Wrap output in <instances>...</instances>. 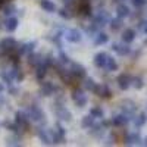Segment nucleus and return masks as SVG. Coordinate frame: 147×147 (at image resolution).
<instances>
[{"label": "nucleus", "mask_w": 147, "mask_h": 147, "mask_svg": "<svg viewBox=\"0 0 147 147\" xmlns=\"http://www.w3.org/2000/svg\"><path fill=\"white\" fill-rule=\"evenodd\" d=\"M57 13H59L60 18H63V19H71V18L74 16L71 6H65V7H62V9H59V10H57Z\"/></svg>", "instance_id": "obj_34"}, {"label": "nucleus", "mask_w": 147, "mask_h": 147, "mask_svg": "<svg viewBox=\"0 0 147 147\" xmlns=\"http://www.w3.org/2000/svg\"><path fill=\"white\" fill-rule=\"evenodd\" d=\"M3 2H9V0H3Z\"/></svg>", "instance_id": "obj_51"}, {"label": "nucleus", "mask_w": 147, "mask_h": 147, "mask_svg": "<svg viewBox=\"0 0 147 147\" xmlns=\"http://www.w3.org/2000/svg\"><path fill=\"white\" fill-rule=\"evenodd\" d=\"M12 75H13V78H15V81L16 82H22L24 81V78H25V74H24V71H22V68L19 66V63H15L13 66H12Z\"/></svg>", "instance_id": "obj_22"}, {"label": "nucleus", "mask_w": 147, "mask_h": 147, "mask_svg": "<svg viewBox=\"0 0 147 147\" xmlns=\"http://www.w3.org/2000/svg\"><path fill=\"white\" fill-rule=\"evenodd\" d=\"M146 25H147V21H146V19H141V21L138 22V28H140V30H143V31H144Z\"/></svg>", "instance_id": "obj_46"}, {"label": "nucleus", "mask_w": 147, "mask_h": 147, "mask_svg": "<svg viewBox=\"0 0 147 147\" xmlns=\"http://www.w3.org/2000/svg\"><path fill=\"white\" fill-rule=\"evenodd\" d=\"M131 85L136 90H141L143 87H144V81H143V78L141 77H132V82H131Z\"/></svg>", "instance_id": "obj_38"}, {"label": "nucleus", "mask_w": 147, "mask_h": 147, "mask_svg": "<svg viewBox=\"0 0 147 147\" xmlns=\"http://www.w3.org/2000/svg\"><path fill=\"white\" fill-rule=\"evenodd\" d=\"M132 122H134V127H136V128H141V127H144V125H146V122H147V113L141 112V113H138V115H134Z\"/></svg>", "instance_id": "obj_27"}, {"label": "nucleus", "mask_w": 147, "mask_h": 147, "mask_svg": "<svg viewBox=\"0 0 147 147\" xmlns=\"http://www.w3.org/2000/svg\"><path fill=\"white\" fill-rule=\"evenodd\" d=\"M144 32H146V34H147V25H146V28H144Z\"/></svg>", "instance_id": "obj_50"}, {"label": "nucleus", "mask_w": 147, "mask_h": 147, "mask_svg": "<svg viewBox=\"0 0 147 147\" xmlns=\"http://www.w3.org/2000/svg\"><path fill=\"white\" fill-rule=\"evenodd\" d=\"M59 62L66 66V65H71V59H69V56H68L65 52L60 50V53H59Z\"/></svg>", "instance_id": "obj_40"}, {"label": "nucleus", "mask_w": 147, "mask_h": 147, "mask_svg": "<svg viewBox=\"0 0 147 147\" xmlns=\"http://www.w3.org/2000/svg\"><path fill=\"white\" fill-rule=\"evenodd\" d=\"M18 47H19V44L16 43L15 38H12V37H6V38H3L0 41V50L5 52L6 55L18 52Z\"/></svg>", "instance_id": "obj_3"}, {"label": "nucleus", "mask_w": 147, "mask_h": 147, "mask_svg": "<svg viewBox=\"0 0 147 147\" xmlns=\"http://www.w3.org/2000/svg\"><path fill=\"white\" fill-rule=\"evenodd\" d=\"M121 112H124L127 115H129L131 118H134V115H136L137 112V105L136 102H132L131 99H125L121 102Z\"/></svg>", "instance_id": "obj_5"}, {"label": "nucleus", "mask_w": 147, "mask_h": 147, "mask_svg": "<svg viewBox=\"0 0 147 147\" xmlns=\"http://www.w3.org/2000/svg\"><path fill=\"white\" fill-rule=\"evenodd\" d=\"M7 91H9L10 96H18V94H19V88H18V87H13V85L7 87Z\"/></svg>", "instance_id": "obj_42"}, {"label": "nucleus", "mask_w": 147, "mask_h": 147, "mask_svg": "<svg viewBox=\"0 0 147 147\" xmlns=\"http://www.w3.org/2000/svg\"><path fill=\"white\" fill-rule=\"evenodd\" d=\"M112 50L116 52L119 56H127V55L131 53V47L125 41H122V43H112Z\"/></svg>", "instance_id": "obj_12"}, {"label": "nucleus", "mask_w": 147, "mask_h": 147, "mask_svg": "<svg viewBox=\"0 0 147 147\" xmlns=\"http://www.w3.org/2000/svg\"><path fill=\"white\" fill-rule=\"evenodd\" d=\"M146 5H147V3H146Z\"/></svg>", "instance_id": "obj_52"}, {"label": "nucleus", "mask_w": 147, "mask_h": 147, "mask_svg": "<svg viewBox=\"0 0 147 147\" xmlns=\"http://www.w3.org/2000/svg\"><path fill=\"white\" fill-rule=\"evenodd\" d=\"M116 2H118V3H124V2H125V0H116Z\"/></svg>", "instance_id": "obj_49"}, {"label": "nucleus", "mask_w": 147, "mask_h": 147, "mask_svg": "<svg viewBox=\"0 0 147 147\" xmlns=\"http://www.w3.org/2000/svg\"><path fill=\"white\" fill-rule=\"evenodd\" d=\"M90 113L96 118V119H103L105 118V112H103V109L99 107V106H94L90 109Z\"/></svg>", "instance_id": "obj_35"}, {"label": "nucleus", "mask_w": 147, "mask_h": 147, "mask_svg": "<svg viewBox=\"0 0 147 147\" xmlns=\"http://www.w3.org/2000/svg\"><path fill=\"white\" fill-rule=\"evenodd\" d=\"M125 144L127 146H143V138L140 132H131L125 137Z\"/></svg>", "instance_id": "obj_17"}, {"label": "nucleus", "mask_w": 147, "mask_h": 147, "mask_svg": "<svg viewBox=\"0 0 147 147\" xmlns=\"http://www.w3.org/2000/svg\"><path fill=\"white\" fill-rule=\"evenodd\" d=\"M131 3L134 5V7L140 9V7H143V6L147 3V0H131Z\"/></svg>", "instance_id": "obj_41"}, {"label": "nucleus", "mask_w": 147, "mask_h": 147, "mask_svg": "<svg viewBox=\"0 0 147 147\" xmlns=\"http://www.w3.org/2000/svg\"><path fill=\"white\" fill-rule=\"evenodd\" d=\"M94 94H97L99 97H102V99H110V97H112V90L109 88L107 84H97Z\"/></svg>", "instance_id": "obj_14"}, {"label": "nucleus", "mask_w": 147, "mask_h": 147, "mask_svg": "<svg viewBox=\"0 0 147 147\" xmlns=\"http://www.w3.org/2000/svg\"><path fill=\"white\" fill-rule=\"evenodd\" d=\"M82 87H84L85 91H93V93H94L97 84H96V81H94L93 78H90V77L87 78V77H85V78H84V82H82Z\"/></svg>", "instance_id": "obj_31"}, {"label": "nucleus", "mask_w": 147, "mask_h": 147, "mask_svg": "<svg viewBox=\"0 0 147 147\" xmlns=\"http://www.w3.org/2000/svg\"><path fill=\"white\" fill-rule=\"evenodd\" d=\"M18 25H19V19L18 18H15V16H7L6 18V22H5V30L6 31L13 32V31H16Z\"/></svg>", "instance_id": "obj_21"}, {"label": "nucleus", "mask_w": 147, "mask_h": 147, "mask_svg": "<svg viewBox=\"0 0 147 147\" xmlns=\"http://www.w3.org/2000/svg\"><path fill=\"white\" fill-rule=\"evenodd\" d=\"M105 129H106V127L103 124H94L91 128H88V132L94 138H102L105 136Z\"/></svg>", "instance_id": "obj_18"}, {"label": "nucleus", "mask_w": 147, "mask_h": 147, "mask_svg": "<svg viewBox=\"0 0 147 147\" xmlns=\"http://www.w3.org/2000/svg\"><path fill=\"white\" fill-rule=\"evenodd\" d=\"M118 68H119L118 62H116V60H115L112 56H109V57H107V62H106L105 69H106V71H109V72H115V71H118Z\"/></svg>", "instance_id": "obj_33"}, {"label": "nucleus", "mask_w": 147, "mask_h": 147, "mask_svg": "<svg viewBox=\"0 0 147 147\" xmlns=\"http://www.w3.org/2000/svg\"><path fill=\"white\" fill-rule=\"evenodd\" d=\"M44 63H46L49 68H50V66H56V65L59 63V59H56L52 53H49V55L44 57Z\"/></svg>", "instance_id": "obj_37"}, {"label": "nucleus", "mask_w": 147, "mask_h": 147, "mask_svg": "<svg viewBox=\"0 0 147 147\" xmlns=\"http://www.w3.org/2000/svg\"><path fill=\"white\" fill-rule=\"evenodd\" d=\"M63 37H65V40H66V41H69V43H80V41L82 40V34H81V31H80V30H77V28H69V30H65Z\"/></svg>", "instance_id": "obj_6"}, {"label": "nucleus", "mask_w": 147, "mask_h": 147, "mask_svg": "<svg viewBox=\"0 0 147 147\" xmlns=\"http://www.w3.org/2000/svg\"><path fill=\"white\" fill-rule=\"evenodd\" d=\"M41 87H40V93L44 96V97H50V96H56L57 93V88L56 85L50 81H41Z\"/></svg>", "instance_id": "obj_7"}, {"label": "nucleus", "mask_w": 147, "mask_h": 147, "mask_svg": "<svg viewBox=\"0 0 147 147\" xmlns=\"http://www.w3.org/2000/svg\"><path fill=\"white\" fill-rule=\"evenodd\" d=\"M143 146H146V147H147V137H144V138H143Z\"/></svg>", "instance_id": "obj_48"}, {"label": "nucleus", "mask_w": 147, "mask_h": 147, "mask_svg": "<svg viewBox=\"0 0 147 147\" xmlns=\"http://www.w3.org/2000/svg\"><path fill=\"white\" fill-rule=\"evenodd\" d=\"M110 121H112V125L113 127H125L129 121H132V118L129 115L124 113V112H121V113L112 116V119H110Z\"/></svg>", "instance_id": "obj_11"}, {"label": "nucleus", "mask_w": 147, "mask_h": 147, "mask_svg": "<svg viewBox=\"0 0 147 147\" xmlns=\"http://www.w3.org/2000/svg\"><path fill=\"white\" fill-rule=\"evenodd\" d=\"M129 15H131V10H129V7L125 3H119L116 6V16L124 19V18H128Z\"/></svg>", "instance_id": "obj_26"}, {"label": "nucleus", "mask_w": 147, "mask_h": 147, "mask_svg": "<svg viewBox=\"0 0 147 147\" xmlns=\"http://www.w3.org/2000/svg\"><path fill=\"white\" fill-rule=\"evenodd\" d=\"M109 25H110V28H112V31H118V30H121L122 27H124V21H122V18L116 16V18L110 19Z\"/></svg>", "instance_id": "obj_32"}, {"label": "nucleus", "mask_w": 147, "mask_h": 147, "mask_svg": "<svg viewBox=\"0 0 147 147\" xmlns=\"http://www.w3.org/2000/svg\"><path fill=\"white\" fill-rule=\"evenodd\" d=\"M35 132H37V137L41 140L43 144H46V146H53V144H52V140H50V134H49V129H47V128L38 127Z\"/></svg>", "instance_id": "obj_16"}, {"label": "nucleus", "mask_w": 147, "mask_h": 147, "mask_svg": "<svg viewBox=\"0 0 147 147\" xmlns=\"http://www.w3.org/2000/svg\"><path fill=\"white\" fill-rule=\"evenodd\" d=\"M15 122H18V124L22 127L24 131L28 129V122H30V118L27 115L25 110H18V112H15Z\"/></svg>", "instance_id": "obj_13"}, {"label": "nucleus", "mask_w": 147, "mask_h": 147, "mask_svg": "<svg viewBox=\"0 0 147 147\" xmlns=\"http://www.w3.org/2000/svg\"><path fill=\"white\" fill-rule=\"evenodd\" d=\"M6 144H7V146H15V147H18V146H22L19 134H15V136L9 137V138L6 140Z\"/></svg>", "instance_id": "obj_36"}, {"label": "nucleus", "mask_w": 147, "mask_h": 147, "mask_svg": "<svg viewBox=\"0 0 147 147\" xmlns=\"http://www.w3.org/2000/svg\"><path fill=\"white\" fill-rule=\"evenodd\" d=\"M110 15L107 13V12L105 10V9H99V12L93 16V19H91V25L97 30V31H100L103 27H106L107 24L110 22Z\"/></svg>", "instance_id": "obj_1"}, {"label": "nucleus", "mask_w": 147, "mask_h": 147, "mask_svg": "<svg viewBox=\"0 0 147 147\" xmlns=\"http://www.w3.org/2000/svg\"><path fill=\"white\" fill-rule=\"evenodd\" d=\"M69 66H71L69 71H71L72 75H74V78H77V80H84V78H85V68H84L81 63H78V62H71Z\"/></svg>", "instance_id": "obj_10"}, {"label": "nucleus", "mask_w": 147, "mask_h": 147, "mask_svg": "<svg viewBox=\"0 0 147 147\" xmlns=\"http://www.w3.org/2000/svg\"><path fill=\"white\" fill-rule=\"evenodd\" d=\"M62 2L65 3V6H71V7H72L74 5L77 3V0H62Z\"/></svg>", "instance_id": "obj_45"}, {"label": "nucleus", "mask_w": 147, "mask_h": 147, "mask_svg": "<svg viewBox=\"0 0 147 147\" xmlns=\"http://www.w3.org/2000/svg\"><path fill=\"white\" fill-rule=\"evenodd\" d=\"M55 128H56V131H57V132L60 134V136H62V137H65V134H66V131H65V128H63L62 125L59 124V122H57V124L55 125Z\"/></svg>", "instance_id": "obj_43"}, {"label": "nucleus", "mask_w": 147, "mask_h": 147, "mask_svg": "<svg viewBox=\"0 0 147 147\" xmlns=\"http://www.w3.org/2000/svg\"><path fill=\"white\" fill-rule=\"evenodd\" d=\"M12 125H13V122H12V121H9V119H5L3 122H2V127L3 128H6V129H12Z\"/></svg>", "instance_id": "obj_44"}, {"label": "nucleus", "mask_w": 147, "mask_h": 147, "mask_svg": "<svg viewBox=\"0 0 147 147\" xmlns=\"http://www.w3.org/2000/svg\"><path fill=\"white\" fill-rule=\"evenodd\" d=\"M77 10L81 16H91V5L90 0H78L75 3Z\"/></svg>", "instance_id": "obj_9"}, {"label": "nucleus", "mask_w": 147, "mask_h": 147, "mask_svg": "<svg viewBox=\"0 0 147 147\" xmlns=\"http://www.w3.org/2000/svg\"><path fill=\"white\" fill-rule=\"evenodd\" d=\"M0 78H2V82H5L7 87H10L15 81L13 75H12V71H3L2 74H0Z\"/></svg>", "instance_id": "obj_30"}, {"label": "nucleus", "mask_w": 147, "mask_h": 147, "mask_svg": "<svg viewBox=\"0 0 147 147\" xmlns=\"http://www.w3.org/2000/svg\"><path fill=\"white\" fill-rule=\"evenodd\" d=\"M38 5L41 6L43 10L49 12V13H53V12H57L56 5L52 2V0H38Z\"/></svg>", "instance_id": "obj_25"}, {"label": "nucleus", "mask_w": 147, "mask_h": 147, "mask_svg": "<svg viewBox=\"0 0 147 147\" xmlns=\"http://www.w3.org/2000/svg\"><path fill=\"white\" fill-rule=\"evenodd\" d=\"M16 12V6L15 5H6V6H3V13L6 15V16H12Z\"/></svg>", "instance_id": "obj_39"}, {"label": "nucleus", "mask_w": 147, "mask_h": 147, "mask_svg": "<svg viewBox=\"0 0 147 147\" xmlns=\"http://www.w3.org/2000/svg\"><path fill=\"white\" fill-rule=\"evenodd\" d=\"M44 62V56H41L40 53H30L28 55V65H31V66H37V65H40V63H43Z\"/></svg>", "instance_id": "obj_23"}, {"label": "nucleus", "mask_w": 147, "mask_h": 147, "mask_svg": "<svg viewBox=\"0 0 147 147\" xmlns=\"http://www.w3.org/2000/svg\"><path fill=\"white\" fill-rule=\"evenodd\" d=\"M72 102L75 103V106L78 107H85V105H87L88 99H87V94L84 93V90L81 88H77L72 91Z\"/></svg>", "instance_id": "obj_4"}, {"label": "nucleus", "mask_w": 147, "mask_h": 147, "mask_svg": "<svg viewBox=\"0 0 147 147\" xmlns=\"http://www.w3.org/2000/svg\"><path fill=\"white\" fill-rule=\"evenodd\" d=\"M47 69H49V66L44 62L35 66V78H37V81H38V82L44 81V78L47 75Z\"/></svg>", "instance_id": "obj_20"}, {"label": "nucleus", "mask_w": 147, "mask_h": 147, "mask_svg": "<svg viewBox=\"0 0 147 147\" xmlns=\"http://www.w3.org/2000/svg\"><path fill=\"white\" fill-rule=\"evenodd\" d=\"M116 82H118V87L121 90H128L131 87V82H132V77L129 75L128 72H124V74H119L118 78H116Z\"/></svg>", "instance_id": "obj_8"}, {"label": "nucleus", "mask_w": 147, "mask_h": 147, "mask_svg": "<svg viewBox=\"0 0 147 147\" xmlns=\"http://www.w3.org/2000/svg\"><path fill=\"white\" fill-rule=\"evenodd\" d=\"M25 112H27L30 121L38 122V124H46V113L43 112L41 107L35 106V105H30V106H27Z\"/></svg>", "instance_id": "obj_2"}, {"label": "nucleus", "mask_w": 147, "mask_h": 147, "mask_svg": "<svg viewBox=\"0 0 147 147\" xmlns=\"http://www.w3.org/2000/svg\"><path fill=\"white\" fill-rule=\"evenodd\" d=\"M5 91V82H0V94Z\"/></svg>", "instance_id": "obj_47"}, {"label": "nucleus", "mask_w": 147, "mask_h": 147, "mask_svg": "<svg viewBox=\"0 0 147 147\" xmlns=\"http://www.w3.org/2000/svg\"><path fill=\"white\" fill-rule=\"evenodd\" d=\"M94 116L91 115V113H88V115H84L82 116V119H81V127L84 128V129H88V128H91L93 125H94Z\"/></svg>", "instance_id": "obj_29"}, {"label": "nucleus", "mask_w": 147, "mask_h": 147, "mask_svg": "<svg viewBox=\"0 0 147 147\" xmlns=\"http://www.w3.org/2000/svg\"><path fill=\"white\" fill-rule=\"evenodd\" d=\"M107 57H109V55H107L106 52H99V53H96V56H94V59H93L94 66L99 68V69H105L106 62H107Z\"/></svg>", "instance_id": "obj_15"}, {"label": "nucleus", "mask_w": 147, "mask_h": 147, "mask_svg": "<svg viewBox=\"0 0 147 147\" xmlns=\"http://www.w3.org/2000/svg\"><path fill=\"white\" fill-rule=\"evenodd\" d=\"M35 46H37V43H35V41L22 43V44H19V47H18V52H19V55H27V56H28L30 53H32V52H34Z\"/></svg>", "instance_id": "obj_19"}, {"label": "nucleus", "mask_w": 147, "mask_h": 147, "mask_svg": "<svg viewBox=\"0 0 147 147\" xmlns=\"http://www.w3.org/2000/svg\"><path fill=\"white\" fill-rule=\"evenodd\" d=\"M107 40H109L107 34L103 32V31H99L94 35V46H103V44L107 43Z\"/></svg>", "instance_id": "obj_28"}, {"label": "nucleus", "mask_w": 147, "mask_h": 147, "mask_svg": "<svg viewBox=\"0 0 147 147\" xmlns=\"http://www.w3.org/2000/svg\"><path fill=\"white\" fill-rule=\"evenodd\" d=\"M136 30H132V28H125L124 31H122V41H125V43H132L134 40H136Z\"/></svg>", "instance_id": "obj_24"}]
</instances>
